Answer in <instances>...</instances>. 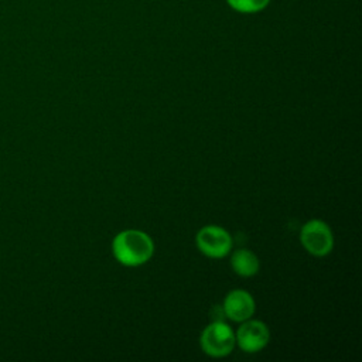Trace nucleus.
Here are the masks:
<instances>
[{
  "instance_id": "7ed1b4c3",
  "label": "nucleus",
  "mask_w": 362,
  "mask_h": 362,
  "mask_svg": "<svg viewBox=\"0 0 362 362\" xmlns=\"http://www.w3.org/2000/svg\"><path fill=\"white\" fill-rule=\"evenodd\" d=\"M300 242L310 255L322 257L332 250L334 235L327 222L321 219H310L301 226Z\"/></svg>"
},
{
  "instance_id": "0eeeda50",
  "label": "nucleus",
  "mask_w": 362,
  "mask_h": 362,
  "mask_svg": "<svg viewBox=\"0 0 362 362\" xmlns=\"http://www.w3.org/2000/svg\"><path fill=\"white\" fill-rule=\"evenodd\" d=\"M232 270L242 277H252L259 272V257L249 249H236L230 256Z\"/></svg>"
},
{
  "instance_id": "423d86ee",
  "label": "nucleus",
  "mask_w": 362,
  "mask_h": 362,
  "mask_svg": "<svg viewBox=\"0 0 362 362\" xmlns=\"http://www.w3.org/2000/svg\"><path fill=\"white\" fill-rule=\"evenodd\" d=\"M256 304L252 294L242 288L229 291L222 303V313L226 318L235 322H242L252 318Z\"/></svg>"
},
{
  "instance_id": "20e7f679",
  "label": "nucleus",
  "mask_w": 362,
  "mask_h": 362,
  "mask_svg": "<svg viewBox=\"0 0 362 362\" xmlns=\"http://www.w3.org/2000/svg\"><path fill=\"white\" fill-rule=\"evenodd\" d=\"M198 250L206 257L222 259L232 249L230 233L218 225H206L201 228L195 236Z\"/></svg>"
},
{
  "instance_id": "39448f33",
  "label": "nucleus",
  "mask_w": 362,
  "mask_h": 362,
  "mask_svg": "<svg viewBox=\"0 0 362 362\" xmlns=\"http://www.w3.org/2000/svg\"><path fill=\"white\" fill-rule=\"evenodd\" d=\"M270 339V331L267 325L260 320H246L240 322V327L235 332V341L238 346L247 354L262 351Z\"/></svg>"
},
{
  "instance_id": "6e6552de",
  "label": "nucleus",
  "mask_w": 362,
  "mask_h": 362,
  "mask_svg": "<svg viewBox=\"0 0 362 362\" xmlns=\"http://www.w3.org/2000/svg\"><path fill=\"white\" fill-rule=\"evenodd\" d=\"M228 6L242 14H255L263 11L270 0H226Z\"/></svg>"
},
{
  "instance_id": "f257e3e1",
  "label": "nucleus",
  "mask_w": 362,
  "mask_h": 362,
  "mask_svg": "<svg viewBox=\"0 0 362 362\" xmlns=\"http://www.w3.org/2000/svg\"><path fill=\"white\" fill-rule=\"evenodd\" d=\"M115 259L127 267H136L147 263L154 252L151 238L139 229H126L119 232L112 242Z\"/></svg>"
},
{
  "instance_id": "f03ea898",
  "label": "nucleus",
  "mask_w": 362,
  "mask_h": 362,
  "mask_svg": "<svg viewBox=\"0 0 362 362\" xmlns=\"http://www.w3.org/2000/svg\"><path fill=\"white\" fill-rule=\"evenodd\" d=\"M199 345L208 356L223 358L229 355L236 345L235 332L225 321L215 320L202 329Z\"/></svg>"
}]
</instances>
